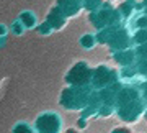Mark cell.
<instances>
[{"instance_id":"cell-20","label":"cell","mask_w":147,"mask_h":133,"mask_svg":"<svg viewBox=\"0 0 147 133\" xmlns=\"http://www.w3.org/2000/svg\"><path fill=\"white\" fill-rule=\"evenodd\" d=\"M134 27H136V30H147V16L146 15L137 16L136 21H134Z\"/></svg>"},{"instance_id":"cell-16","label":"cell","mask_w":147,"mask_h":133,"mask_svg":"<svg viewBox=\"0 0 147 133\" xmlns=\"http://www.w3.org/2000/svg\"><path fill=\"white\" fill-rule=\"evenodd\" d=\"M136 63H147V43L142 46H136Z\"/></svg>"},{"instance_id":"cell-5","label":"cell","mask_w":147,"mask_h":133,"mask_svg":"<svg viewBox=\"0 0 147 133\" xmlns=\"http://www.w3.org/2000/svg\"><path fill=\"white\" fill-rule=\"evenodd\" d=\"M119 80V72L115 69V68H110L106 64H101V66H96L92 72V82H90V87L93 91H101L105 87H110L111 84H115Z\"/></svg>"},{"instance_id":"cell-4","label":"cell","mask_w":147,"mask_h":133,"mask_svg":"<svg viewBox=\"0 0 147 133\" xmlns=\"http://www.w3.org/2000/svg\"><path fill=\"white\" fill-rule=\"evenodd\" d=\"M90 21L95 25V28L100 31L105 28H113V27H119L121 23V15L118 8H113L111 5L105 3L101 5L98 10H95L90 13Z\"/></svg>"},{"instance_id":"cell-14","label":"cell","mask_w":147,"mask_h":133,"mask_svg":"<svg viewBox=\"0 0 147 133\" xmlns=\"http://www.w3.org/2000/svg\"><path fill=\"white\" fill-rule=\"evenodd\" d=\"M80 46L84 49H93L96 46V38H95V35H92V33L84 35V36L80 38Z\"/></svg>"},{"instance_id":"cell-25","label":"cell","mask_w":147,"mask_h":133,"mask_svg":"<svg viewBox=\"0 0 147 133\" xmlns=\"http://www.w3.org/2000/svg\"><path fill=\"white\" fill-rule=\"evenodd\" d=\"M39 31H41V33H51V31H53V28L49 27L47 23H44V25H41V27H39Z\"/></svg>"},{"instance_id":"cell-24","label":"cell","mask_w":147,"mask_h":133,"mask_svg":"<svg viewBox=\"0 0 147 133\" xmlns=\"http://www.w3.org/2000/svg\"><path fill=\"white\" fill-rule=\"evenodd\" d=\"M110 133H132L129 128H124V127H118V128H115V130H111Z\"/></svg>"},{"instance_id":"cell-17","label":"cell","mask_w":147,"mask_h":133,"mask_svg":"<svg viewBox=\"0 0 147 133\" xmlns=\"http://www.w3.org/2000/svg\"><path fill=\"white\" fill-rule=\"evenodd\" d=\"M11 133H34V128L31 125H28L26 122H20L13 127Z\"/></svg>"},{"instance_id":"cell-15","label":"cell","mask_w":147,"mask_h":133,"mask_svg":"<svg viewBox=\"0 0 147 133\" xmlns=\"http://www.w3.org/2000/svg\"><path fill=\"white\" fill-rule=\"evenodd\" d=\"M132 43L136 44V46H142V44H146L147 43V30H136L134 35L131 36Z\"/></svg>"},{"instance_id":"cell-12","label":"cell","mask_w":147,"mask_h":133,"mask_svg":"<svg viewBox=\"0 0 147 133\" xmlns=\"http://www.w3.org/2000/svg\"><path fill=\"white\" fill-rule=\"evenodd\" d=\"M18 20H20V23L23 25V28H26V30H30V28L36 27V21H38V18H36V15H34L33 12L26 10V12H23V13H21Z\"/></svg>"},{"instance_id":"cell-2","label":"cell","mask_w":147,"mask_h":133,"mask_svg":"<svg viewBox=\"0 0 147 133\" xmlns=\"http://www.w3.org/2000/svg\"><path fill=\"white\" fill-rule=\"evenodd\" d=\"M96 43H103L108 44L113 53L115 51H123V49H129L132 44L131 35L124 27H113V28H105L100 30L98 35H95Z\"/></svg>"},{"instance_id":"cell-21","label":"cell","mask_w":147,"mask_h":133,"mask_svg":"<svg viewBox=\"0 0 147 133\" xmlns=\"http://www.w3.org/2000/svg\"><path fill=\"white\" fill-rule=\"evenodd\" d=\"M137 89H139V94H141V97H142V100L147 104V80L144 79L141 82V84L137 85Z\"/></svg>"},{"instance_id":"cell-28","label":"cell","mask_w":147,"mask_h":133,"mask_svg":"<svg viewBox=\"0 0 147 133\" xmlns=\"http://www.w3.org/2000/svg\"><path fill=\"white\" fill-rule=\"evenodd\" d=\"M144 15L147 16V7H144Z\"/></svg>"},{"instance_id":"cell-10","label":"cell","mask_w":147,"mask_h":133,"mask_svg":"<svg viewBox=\"0 0 147 133\" xmlns=\"http://www.w3.org/2000/svg\"><path fill=\"white\" fill-rule=\"evenodd\" d=\"M46 23L53 28V30H59V28H62L64 25H65V15L59 10L57 7H54L53 10H51V13L47 15Z\"/></svg>"},{"instance_id":"cell-3","label":"cell","mask_w":147,"mask_h":133,"mask_svg":"<svg viewBox=\"0 0 147 133\" xmlns=\"http://www.w3.org/2000/svg\"><path fill=\"white\" fill-rule=\"evenodd\" d=\"M92 91H93L92 87H70L69 85L67 89L61 92L59 104L65 110H84Z\"/></svg>"},{"instance_id":"cell-7","label":"cell","mask_w":147,"mask_h":133,"mask_svg":"<svg viewBox=\"0 0 147 133\" xmlns=\"http://www.w3.org/2000/svg\"><path fill=\"white\" fill-rule=\"evenodd\" d=\"M62 118L56 112L41 113L34 123V133H61Z\"/></svg>"},{"instance_id":"cell-11","label":"cell","mask_w":147,"mask_h":133,"mask_svg":"<svg viewBox=\"0 0 147 133\" xmlns=\"http://www.w3.org/2000/svg\"><path fill=\"white\" fill-rule=\"evenodd\" d=\"M100 107H101V100H100V97H98V92L92 91L88 100H87V105L84 108V113L85 115H93V113H96L100 110Z\"/></svg>"},{"instance_id":"cell-27","label":"cell","mask_w":147,"mask_h":133,"mask_svg":"<svg viewBox=\"0 0 147 133\" xmlns=\"http://www.w3.org/2000/svg\"><path fill=\"white\" fill-rule=\"evenodd\" d=\"M5 33H7L5 27H3V25H0V35H5Z\"/></svg>"},{"instance_id":"cell-1","label":"cell","mask_w":147,"mask_h":133,"mask_svg":"<svg viewBox=\"0 0 147 133\" xmlns=\"http://www.w3.org/2000/svg\"><path fill=\"white\" fill-rule=\"evenodd\" d=\"M146 105L147 104L142 100L137 85H132V84L123 85L115 100V110L118 113V117L123 122H127V123L136 122L144 113Z\"/></svg>"},{"instance_id":"cell-19","label":"cell","mask_w":147,"mask_h":133,"mask_svg":"<svg viewBox=\"0 0 147 133\" xmlns=\"http://www.w3.org/2000/svg\"><path fill=\"white\" fill-rule=\"evenodd\" d=\"M121 77H127V79H132L137 76V69L136 66H131V68H123V71L119 72Z\"/></svg>"},{"instance_id":"cell-26","label":"cell","mask_w":147,"mask_h":133,"mask_svg":"<svg viewBox=\"0 0 147 133\" xmlns=\"http://www.w3.org/2000/svg\"><path fill=\"white\" fill-rule=\"evenodd\" d=\"M85 125H87V123H85V118H80V120H79V127H80V128H84Z\"/></svg>"},{"instance_id":"cell-6","label":"cell","mask_w":147,"mask_h":133,"mask_svg":"<svg viewBox=\"0 0 147 133\" xmlns=\"http://www.w3.org/2000/svg\"><path fill=\"white\" fill-rule=\"evenodd\" d=\"M93 69L87 63H77L65 74V82L70 87H90Z\"/></svg>"},{"instance_id":"cell-29","label":"cell","mask_w":147,"mask_h":133,"mask_svg":"<svg viewBox=\"0 0 147 133\" xmlns=\"http://www.w3.org/2000/svg\"><path fill=\"white\" fill-rule=\"evenodd\" d=\"M108 2H116V0H108Z\"/></svg>"},{"instance_id":"cell-8","label":"cell","mask_w":147,"mask_h":133,"mask_svg":"<svg viewBox=\"0 0 147 133\" xmlns=\"http://www.w3.org/2000/svg\"><path fill=\"white\" fill-rule=\"evenodd\" d=\"M113 61L119 64L121 68H131L136 64V53L134 49H123V51H115L113 53Z\"/></svg>"},{"instance_id":"cell-22","label":"cell","mask_w":147,"mask_h":133,"mask_svg":"<svg viewBox=\"0 0 147 133\" xmlns=\"http://www.w3.org/2000/svg\"><path fill=\"white\" fill-rule=\"evenodd\" d=\"M136 69H137V74L142 76V77L147 80V63H137Z\"/></svg>"},{"instance_id":"cell-23","label":"cell","mask_w":147,"mask_h":133,"mask_svg":"<svg viewBox=\"0 0 147 133\" xmlns=\"http://www.w3.org/2000/svg\"><path fill=\"white\" fill-rule=\"evenodd\" d=\"M11 31L15 33V35H21V33L25 31V28H23V25L20 23V20H16V21H13V25H11V28H10Z\"/></svg>"},{"instance_id":"cell-13","label":"cell","mask_w":147,"mask_h":133,"mask_svg":"<svg viewBox=\"0 0 147 133\" xmlns=\"http://www.w3.org/2000/svg\"><path fill=\"white\" fill-rule=\"evenodd\" d=\"M134 8H136V0H124L121 3V7L118 8V12H119L121 18H129L132 15Z\"/></svg>"},{"instance_id":"cell-30","label":"cell","mask_w":147,"mask_h":133,"mask_svg":"<svg viewBox=\"0 0 147 133\" xmlns=\"http://www.w3.org/2000/svg\"><path fill=\"white\" fill-rule=\"evenodd\" d=\"M69 133H74V132H69Z\"/></svg>"},{"instance_id":"cell-9","label":"cell","mask_w":147,"mask_h":133,"mask_svg":"<svg viewBox=\"0 0 147 133\" xmlns=\"http://www.w3.org/2000/svg\"><path fill=\"white\" fill-rule=\"evenodd\" d=\"M82 7H84V0H59L57 3V8L65 15V18L77 15L82 10Z\"/></svg>"},{"instance_id":"cell-18","label":"cell","mask_w":147,"mask_h":133,"mask_svg":"<svg viewBox=\"0 0 147 133\" xmlns=\"http://www.w3.org/2000/svg\"><path fill=\"white\" fill-rule=\"evenodd\" d=\"M101 5H103L101 0H84V7L87 8V10H90V12L98 10Z\"/></svg>"}]
</instances>
